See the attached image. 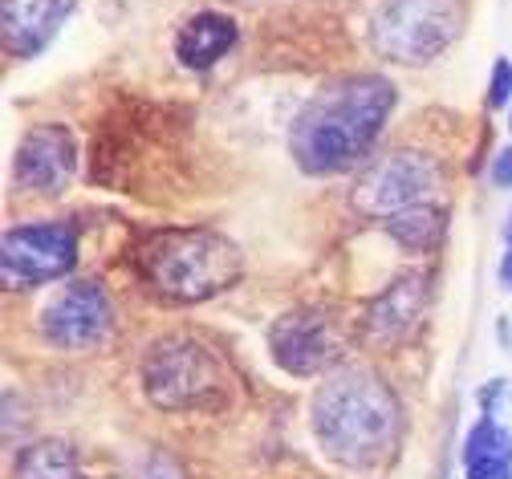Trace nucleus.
Instances as JSON below:
<instances>
[{"label": "nucleus", "instance_id": "obj_11", "mask_svg": "<svg viewBox=\"0 0 512 479\" xmlns=\"http://www.w3.org/2000/svg\"><path fill=\"white\" fill-rule=\"evenodd\" d=\"M78 9V0H0V37L17 61L37 57Z\"/></svg>", "mask_w": 512, "mask_h": 479}, {"label": "nucleus", "instance_id": "obj_21", "mask_svg": "<svg viewBox=\"0 0 512 479\" xmlns=\"http://www.w3.org/2000/svg\"><path fill=\"white\" fill-rule=\"evenodd\" d=\"M508 240H512V216H508Z\"/></svg>", "mask_w": 512, "mask_h": 479}, {"label": "nucleus", "instance_id": "obj_13", "mask_svg": "<svg viewBox=\"0 0 512 479\" xmlns=\"http://www.w3.org/2000/svg\"><path fill=\"white\" fill-rule=\"evenodd\" d=\"M236 37H240L236 21H232L228 13L208 9V13H196V17H191V21L179 29V37H175V57H179V65H187V70H212L220 57L232 53Z\"/></svg>", "mask_w": 512, "mask_h": 479}, {"label": "nucleus", "instance_id": "obj_12", "mask_svg": "<svg viewBox=\"0 0 512 479\" xmlns=\"http://www.w3.org/2000/svg\"><path fill=\"white\" fill-rule=\"evenodd\" d=\"M423 309H427V277L423 272H403V277H395L370 301L362 321L366 341L370 346H395V341H403L419 325Z\"/></svg>", "mask_w": 512, "mask_h": 479}, {"label": "nucleus", "instance_id": "obj_3", "mask_svg": "<svg viewBox=\"0 0 512 479\" xmlns=\"http://www.w3.org/2000/svg\"><path fill=\"white\" fill-rule=\"evenodd\" d=\"M135 264L155 297L171 305H200L228 293L244 277V252L212 228H163L151 232Z\"/></svg>", "mask_w": 512, "mask_h": 479}, {"label": "nucleus", "instance_id": "obj_10", "mask_svg": "<svg viewBox=\"0 0 512 479\" xmlns=\"http://www.w3.org/2000/svg\"><path fill=\"white\" fill-rule=\"evenodd\" d=\"M13 175L33 195H61L70 187V179L78 175V139H74V130L61 126V122L33 126L21 139V147H17Z\"/></svg>", "mask_w": 512, "mask_h": 479}, {"label": "nucleus", "instance_id": "obj_20", "mask_svg": "<svg viewBox=\"0 0 512 479\" xmlns=\"http://www.w3.org/2000/svg\"><path fill=\"white\" fill-rule=\"evenodd\" d=\"M500 281H504V285L512 289V252H508L504 260H500Z\"/></svg>", "mask_w": 512, "mask_h": 479}, {"label": "nucleus", "instance_id": "obj_4", "mask_svg": "<svg viewBox=\"0 0 512 479\" xmlns=\"http://www.w3.org/2000/svg\"><path fill=\"white\" fill-rule=\"evenodd\" d=\"M143 390L159 410H216L228 378L196 337H159L143 358Z\"/></svg>", "mask_w": 512, "mask_h": 479}, {"label": "nucleus", "instance_id": "obj_1", "mask_svg": "<svg viewBox=\"0 0 512 479\" xmlns=\"http://www.w3.org/2000/svg\"><path fill=\"white\" fill-rule=\"evenodd\" d=\"M395 110V86L378 74H350L313 94L293 118L289 155L305 175H338L370 155Z\"/></svg>", "mask_w": 512, "mask_h": 479}, {"label": "nucleus", "instance_id": "obj_8", "mask_svg": "<svg viewBox=\"0 0 512 479\" xmlns=\"http://www.w3.org/2000/svg\"><path fill=\"white\" fill-rule=\"evenodd\" d=\"M439 183V167L419 151H391L374 159L354 183V208L362 216H395L415 203H427Z\"/></svg>", "mask_w": 512, "mask_h": 479}, {"label": "nucleus", "instance_id": "obj_6", "mask_svg": "<svg viewBox=\"0 0 512 479\" xmlns=\"http://www.w3.org/2000/svg\"><path fill=\"white\" fill-rule=\"evenodd\" d=\"M269 350H273V362L293 378H330L334 370H342L346 333L330 309L297 305L273 321Z\"/></svg>", "mask_w": 512, "mask_h": 479}, {"label": "nucleus", "instance_id": "obj_19", "mask_svg": "<svg viewBox=\"0 0 512 479\" xmlns=\"http://www.w3.org/2000/svg\"><path fill=\"white\" fill-rule=\"evenodd\" d=\"M179 467H175V459H167V455H151L147 463H143V475L139 479H163V475H175Z\"/></svg>", "mask_w": 512, "mask_h": 479}, {"label": "nucleus", "instance_id": "obj_2", "mask_svg": "<svg viewBox=\"0 0 512 479\" xmlns=\"http://www.w3.org/2000/svg\"><path fill=\"white\" fill-rule=\"evenodd\" d=\"M309 431L334 463L374 467L382 463L403 431V410L395 390L366 366H342L309 402Z\"/></svg>", "mask_w": 512, "mask_h": 479}, {"label": "nucleus", "instance_id": "obj_15", "mask_svg": "<svg viewBox=\"0 0 512 479\" xmlns=\"http://www.w3.org/2000/svg\"><path fill=\"white\" fill-rule=\"evenodd\" d=\"M17 479H82L78 451L66 439H37L17 455Z\"/></svg>", "mask_w": 512, "mask_h": 479}, {"label": "nucleus", "instance_id": "obj_14", "mask_svg": "<svg viewBox=\"0 0 512 479\" xmlns=\"http://www.w3.org/2000/svg\"><path fill=\"white\" fill-rule=\"evenodd\" d=\"M464 479H512V431L488 410L464 435Z\"/></svg>", "mask_w": 512, "mask_h": 479}, {"label": "nucleus", "instance_id": "obj_18", "mask_svg": "<svg viewBox=\"0 0 512 479\" xmlns=\"http://www.w3.org/2000/svg\"><path fill=\"white\" fill-rule=\"evenodd\" d=\"M492 183L496 187H512V147H504L492 163Z\"/></svg>", "mask_w": 512, "mask_h": 479}, {"label": "nucleus", "instance_id": "obj_5", "mask_svg": "<svg viewBox=\"0 0 512 479\" xmlns=\"http://www.w3.org/2000/svg\"><path fill=\"white\" fill-rule=\"evenodd\" d=\"M460 0H382L370 21V45L395 65H427L460 37Z\"/></svg>", "mask_w": 512, "mask_h": 479}, {"label": "nucleus", "instance_id": "obj_17", "mask_svg": "<svg viewBox=\"0 0 512 479\" xmlns=\"http://www.w3.org/2000/svg\"><path fill=\"white\" fill-rule=\"evenodd\" d=\"M508 102H512V61L508 57H496L492 82H488V106L492 110H504Z\"/></svg>", "mask_w": 512, "mask_h": 479}, {"label": "nucleus", "instance_id": "obj_9", "mask_svg": "<svg viewBox=\"0 0 512 479\" xmlns=\"http://www.w3.org/2000/svg\"><path fill=\"white\" fill-rule=\"evenodd\" d=\"M114 329V305L98 281H70L41 309V337L57 350H98Z\"/></svg>", "mask_w": 512, "mask_h": 479}, {"label": "nucleus", "instance_id": "obj_7", "mask_svg": "<svg viewBox=\"0 0 512 479\" xmlns=\"http://www.w3.org/2000/svg\"><path fill=\"white\" fill-rule=\"evenodd\" d=\"M78 264V232L61 220H37L9 228L0 240V277L5 289H37L70 277Z\"/></svg>", "mask_w": 512, "mask_h": 479}, {"label": "nucleus", "instance_id": "obj_22", "mask_svg": "<svg viewBox=\"0 0 512 479\" xmlns=\"http://www.w3.org/2000/svg\"><path fill=\"white\" fill-rule=\"evenodd\" d=\"M508 126H512V114H508Z\"/></svg>", "mask_w": 512, "mask_h": 479}, {"label": "nucleus", "instance_id": "obj_16", "mask_svg": "<svg viewBox=\"0 0 512 479\" xmlns=\"http://www.w3.org/2000/svg\"><path fill=\"white\" fill-rule=\"evenodd\" d=\"M382 228L391 232V240H399L411 252H431L443 240V212L431 208V203H415V208H407V212L387 216Z\"/></svg>", "mask_w": 512, "mask_h": 479}]
</instances>
